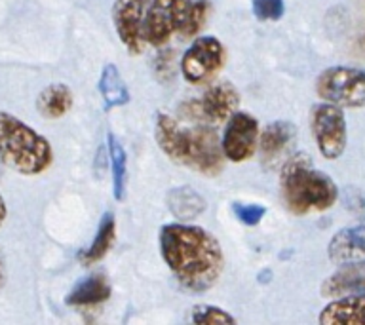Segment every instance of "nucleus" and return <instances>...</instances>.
<instances>
[{
    "label": "nucleus",
    "mask_w": 365,
    "mask_h": 325,
    "mask_svg": "<svg viewBox=\"0 0 365 325\" xmlns=\"http://www.w3.org/2000/svg\"><path fill=\"white\" fill-rule=\"evenodd\" d=\"M107 147L110 171H113V196L114 200L122 202L125 198V188H128V156H125L122 143L113 131H108Z\"/></svg>",
    "instance_id": "aec40b11"
},
{
    "label": "nucleus",
    "mask_w": 365,
    "mask_h": 325,
    "mask_svg": "<svg viewBox=\"0 0 365 325\" xmlns=\"http://www.w3.org/2000/svg\"><path fill=\"white\" fill-rule=\"evenodd\" d=\"M327 255L333 264L365 261V225L341 228L327 245Z\"/></svg>",
    "instance_id": "ddd939ff"
},
{
    "label": "nucleus",
    "mask_w": 365,
    "mask_h": 325,
    "mask_svg": "<svg viewBox=\"0 0 365 325\" xmlns=\"http://www.w3.org/2000/svg\"><path fill=\"white\" fill-rule=\"evenodd\" d=\"M0 162L19 175H40L53 162V148L34 128L0 110Z\"/></svg>",
    "instance_id": "20e7f679"
},
{
    "label": "nucleus",
    "mask_w": 365,
    "mask_h": 325,
    "mask_svg": "<svg viewBox=\"0 0 365 325\" xmlns=\"http://www.w3.org/2000/svg\"><path fill=\"white\" fill-rule=\"evenodd\" d=\"M73 90L61 82H56V84L46 86L44 90L40 91L38 99H36V108H38L40 116L48 120H57L73 108Z\"/></svg>",
    "instance_id": "f3484780"
},
{
    "label": "nucleus",
    "mask_w": 365,
    "mask_h": 325,
    "mask_svg": "<svg viewBox=\"0 0 365 325\" xmlns=\"http://www.w3.org/2000/svg\"><path fill=\"white\" fill-rule=\"evenodd\" d=\"M154 137L162 153L175 164L187 165L200 175L215 177L222 171L225 153L213 128H182L170 114H156Z\"/></svg>",
    "instance_id": "f03ea898"
},
{
    "label": "nucleus",
    "mask_w": 365,
    "mask_h": 325,
    "mask_svg": "<svg viewBox=\"0 0 365 325\" xmlns=\"http://www.w3.org/2000/svg\"><path fill=\"white\" fill-rule=\"evenodd\" d=\"M279 188L287 210L295 215L327 211L339 200L335 181L324 171L316 170L304 153L285 162L279 175Z\"/></svg>",
    "instance_id": "7ed1b4c3"
},
{
    "label": "nucleus",
    "mask_w": 365,
    "mask_h": 325,
    "mask_svg": "<svg viewBox=\"0 0 365 325\" xmlns=\"http://www.w3.org/2000/svg\"><path fill=\"white\" fill-rule=\"evenodd\" d=\"M168 207L177 219H194L205 211V200L190 187H177L168 194Z\"/></svg>",
    "instance_id": "412c9836"
},
{
    "label": "nucleus",
    "mask_w": 365,
    "mask_h": 325,
    "mask_svg": "<svg viewBox=\"0 0 365 325\" xmlns=\"http://www.w3.org/2000/svg\"><path fill=\"white\" fill-rule=\"evenodd\" d=\"M310 128L319 154L327 160L341 158L346 150V116L333 103H318L310 110Z\"/></svg>",
    "instance_id": "423d86ee"
},
{
    "label": "nucleus",
    "mask_w": 365,
    "mask_h": 325,
    "mask_svg": "<svg viewBox=\"0 0 365 325\" xmlns=\"http://www.w3.org/2000/svg\"><path fill=\"white\" fill-rule=\"evenodd\" d=\"M110 293H113V287L108 284L107 276L91 274L74 285L65 302L68 306H93V304L107 301Z\"/></svg>",
    "instance_id": "dca6fc26"
},
{
    "label": "nucleus",
    "mask_w": 365,
    "mask_h": 325,
    "mask_svg": "<svg viewBox=\"0 0 365 325\" xmlns=\"http://www.w3.org/2000/svg\"><path fill=\"white\" fill-rule=\"evenodd\" d=\"M251 8L261 21H278L285 14L284 0H251Z\"/></svg>",
    "instance_id": "b1692460"
},
{
    "label": "nucleus",
    "mask_w": 365,
    "mask_h": 325,
    "mask_svg": "<svg viewBox=\"0 0 365 325\" xmlns=\"http://www.w3.org/2000/svg\"><path fill=\"white\" fill-rule=\"evenodd\" d=\"M6 217H8V207H6V200L2 198V194H0V227L4 225Z\"/></svg>",
    "instance_id": "bb28decb"
},
{
    "label": "nucleus",
    "mask_w": 365,
    "mask_h": 325,
    "mask_svg": "<svg viewBox=\"0 0 365 325\" xmlns=\"http://www.w3.org/2000/svg\"><path fill=\"white\" fill-rule=\"evenodd\" d=\"M361 48L365 50V31H364V36H361Z\"/></svg>",
    "instance_id": "cd10ccee"
},
{
    "label": "nucleus",
    "mask_w": 365,
    "mask_h": 325,
    "mask_svg": "<svg viewBox=\"0 0 365 325\" xmlns=\"http://www.w3.org/2000/svg\"><path fill=\"white\" fill-rule=\"evenodd\" d=\"M240 93L230 82H217L210 86L202 99L188 103V116L204 124H222L238 110Z\"/></svg>",
    "instance_id": "6e6552de"
},
{
    "label": "nucleus",
    "mask_w": 365,
    "mask_h": 325,
    "mask_svg": "<svg viewBox=\"0 0 365 325\" xmlns=\"http://www.w3.org/2000/svg\"><path fill=\"white\" fill-rule=\"evenodd\" d=\"M158 244L170 272L187 291H210L225 272L221 244L205 228L187 222H170L160 228Z\"/></svg>",
    "instance_id": "f257e3e1"
},
{
    "label": "nucleus",
    "mask_w": 365,
    "mask_h": 325,
    "mask_svg": "<svg viewBox=\"0 0 365 325\" xmlns=\"http://www.w3.org/2000/svg\"><path fill=\"white\" fill-rule=\"evenodd\" d=\"M322 325H365V295L336 296L318 316Z\"/></svg>",
    "instance_id": "4468645a"
},
{
    "label": "nucleus",
    "mask_w": 365,
    "mask_h": 325,
    "mask_svg": "<svg viewBox=\"0 0 365 325\" xmlns=\"http://www.w3.org/2000/svg\"><path fill=\"white\" fill-rule=\"evenodd\" d=\"M316 93L341 108L365 107V71L344 65L325 68L316 78Z\"/></svg>",
    "instance_id": "39448f33"
},
{
    "label": "nucleus",
    "mask_w": 365,
    "mask_h": 325,
    "mask_svg": "<svg viewBox=\"0 0 365 325\" xmlns=\"http://www.w3.org/2000/svg\"><path fill=\"white\" fill-rule=\"evenodd\" d=\"M113 25L120 42L128 53L139 56L145 50V0H114L113 2Z\"/></svg>",
    "instance_id": "9d476101"
},
{
    "label": "nucleus",
    "mask_w": 365,
    "mask_h": 325,
    "mask_svg": "<svg viewBox=\"0 0 365 325\" xmlns=\"http://www.w3.org/2000/svg\"><path fill=\"white\" fill-rule=\"evenodd\" d=\"M188 0H154L145 17V36L148 44L164 46L181 29Z\"/></svg>",
    "instance_id": "9b49d317"
},
{
    "label": "nucleus",
    "mask_w": 365,
    "mask_h": 325,
    "mask_svg": "<svg viewBox=\"0 0 365 325\" xmlns=\"http://www.w3.org/2000/svg\"><path fill=\"white\" fill-rule=\"evenodd\" d=\"M322 296L336 299L344 295H365V261L339 264L335 272L324 279Z\"/></svg>",
    "instance_id": "f8f14e48"
},
{
    "label": "nucleus",
    "mask_w": 365,
    "mask_h": 325,
    "mask_svg": "<svg viewBox=\"0 0 365 325\" xmlns=\"http://www.w3.org/2000/svg\"><path fill=\"white\" fill-rule=\"evenodd\" d=\"M232 211L236 219L245 227H257L262 221V217L267 215V207L259 204H242V202H234Z\"/></svg>",
    "instance_id": "393cba45"
},
{
    "label": "nucleus",
    "mask_w": 365,
    "mask_h": 325,
    "mask_svg": "<svg viewBox=\"0 0 365 325\" xmlns=\"http://www.w3.org/2000/svg\"><path fill=\"white\" fill-rule=\"evenodd\" d=\"M210 0H188L187 11H185L181 29H179L181 38H194V36H198L200 31L204 29V25L210 19Z\"/></svg>",
    "instance_id": "4be33fe9"
},
{
    "label": "nucleus",
    "mask_w": 365,
    "mask_h": 325,
    "mask_svg": "<svg viewBox=\"0 0 365 325\" xmlns=\"http://www.w3.org/2000/svg\"><path fill=\"white\" fill-rule=\"evenodd\" d=\"M225 61L227 50L221 40L215 36H198L181 57L182 78L190 84L211 82L225 67Z\"/></svg>",
    "instance_id": "0eeeda50"
},
{
    "label": "nucleus",
    "mask_w": 365,
    "mask_h": 325,
    "mask_svg": "<svg viewBox=\"0 0 365 325\" xmlns=\"http://www.w3.org/2000/svg\"><path fill=\"white\" fill-rule=\"evenodd\" d=\"M190 321L196 325H228L236 324V318L213 304H196L190 310Z\"/></svg>",
    "instance_id": "5701e85b"
},
{
    "label": "nucleus",
    "mask_w": 365,
    "mask_h": 325,
    "mask_svg": "<svg viewBox=\"0 0 365 325\" xmlns=\"http://www.w3.org/2000/svg\"><path fill=\"white\" fill-rule=\"evenodd\" d=\"M114 238H116V219H114L110 211H107L103 215L99 227H97L96 238L90 244V247H86V249H82L78 253V261L82 264H86V267L99 262L110 251V247L114 244Z\"/></svg>",
    "instance_id": "a211bd4d"
},
{
    "label": "nucleus",
    "mask_w": 365,
    "mask_h": 325,
    "mask_svg": "<svg viewBox=\"0 0 365 325\" xmlns=\"http://www.w3.org/2000/svg\"><path fill=\"white\" fill-rule=\"evenodd\" d=\"M4 284H6V259L2 249H0V289L4 287Z\"/></svg>",
    "instance_id": "a878e982"
},
{
    "label": "nucleus",
    "mask_w": 365,
    "mask_h": 325,
    "mask_svg": "<svg viewBox=\"0 0 365 325\" xmlns=\"http://www.w3.org/2000/svg\"><path fill=\"white\" fill-rule=\"evenodd\" d=\"M297 137L295 125L287 122V120H276L261 131L259 135V150H261L262 162L274 164L278 162L287 148L293 145Z\"/></svg>",
    "instance_id": "2eb2a0df"
},
{
    "label": "nucleus",
    "mask_w": 365,
    "mask_h": 325,
    "mask_svg": "<svg viewBox=\"0 0 365 325\" xmlns=\"http://www.w3.org/2000/svg\"><path fill=\"white\" fill-rule=\"evenodd\" d=\"M97 88H99V93L105 103V110L124 107L125 103H130V90H128L118 67L113 63H107L103 67Z\"/></svg>",
    "instance_id": "6ab92c4d"
},
{
    "label": "nucleus",
    "mask_w": 365,
    "mask_h": 325,
    "mask_svg": "<svg viewBox=\"0 0 365 325\" xmlns=\"http://www.w3.org/2000/svg\"><path fill=\"white\" fill-rule=\"evenodd\" d=\"M259 120L247 113H236L228 118L221 145L227 160L242 164L255 154L259 148Z\"/></svg>",
    "instance_id": "1a4fd4ad"
}]
</instances>
